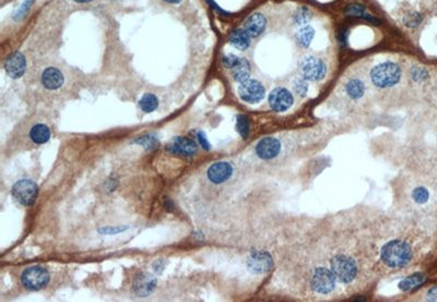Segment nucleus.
Instances as JSON below:
<instances>
[{"instance_id":"nucleus-9","label":"nucleus","mask_w":437,"mask_h":302,"mask_svg":"<svg viewBox=\"0 0 437 302\" xmlns=\"http://www.w3.org/2000/svg\"><path fill=\"white\" fill-rule=\"evenodd\" d=\"M268 103H269L272 111L277 113H283L292 107L294 103V97L291 94L289 90L279 87L271 91L269 97H268Z\"/></svg>"},{"instance_id":"nucleus-11","label":"nucleus","mask_w":437,"mask_h":302,"mask_svg":"<svg viewBox=\"0 0 437 302\" xmlns=\"http://www.w3.org/2000/svg\"><path fill=\"white\" fill-rule=\"evenodd\" d=\"M166 150L172 154L181 155V156H193L197 153L198 148L193 140H189L187 138L177 136L174 138L167 144Z\"/></svg>"},{"instance_id":"nucleus-28","label":"nucleus","mask_w":437,"mask_h":302,"mask_svg":"<svg viewBox=\"0 0 437 302\" xmlns=\"http://www.w3.org/2000/svg\"><path fill=\"white\" fill-rule=\"evenodd\" d=\"M236 129L237 132L241 134L243 139H246L249 134V120L244 115H239L236 118Z\"/></svg>"},{"instance_id":"nucleus-13","label":"nucleus","mask_w":437,"mask_h":302,"mask_svg":"<svg viewBox=\"0 0 437 302\" xmlns=\"http://www.w3.org/2000/svg\"><path fill=\"white\" fill-rule=\"evenodd\" d=\"M27 60L21 52L15 51L7 58L5 63V70L12 79H19L25 72Z\"/></svg>"},{"instance_id":"nucleus-14","label":"nucleus","mask_w":437,"mask_h":302,"mask_svg":"<svg viewBox=\"0 0 437 302\" xmlns=\"http://www.w3.org/2000/svg\"><path fill=\"white\" fill-rule=\"evenodd\" d=\"M233 174V167L229 162L219 161L210 166L207 172L209 180L214 184H221L231 178Z\"/></svg>"},{"instance_id":"nucleus-29","label":"nucleus","mask_w":437,"mask_h":302,"mask_svg":"<svg viewBox=\"0 0 437 302\" xmlns=\"http://www.w3.org/2000/svg\"><path fill=\"white\" fill-rule=\"evenodd\" d=\"M422 21H423L422 14L419 12H411L403 18V23L410 29L419 26L421 23H422Z\"/></svg>"},{"instance_id":"nucleus-12","label":"nucleus","mask_w":437,"mask_h":302,"mask_svg":"<svg viewBox=\"0 0 437 302\" xmlns=\"http://www.w3.org/2000/svg\"><path fill=\"white\" fill-rule=\"evenodd\" d=\"M281 150V143L274 138H264L256 145V154L259 158L269 160L279 155Z\"/></svg>"},{"instance_id":"nucleus-6","label":"nucleus","mask_w":437,"mask_h":302,"mask_svg":"<svg viewBox=\"0 0 437 302\" xmlns=\"http://www.w3.org/2000/svg\"><path fill=\"white\" fill-rule=\"evenodd\" d=\"M301 73L307 81H320L327 73V66L323 59L315 56H306L300 64Z\"/></svg>"},{"instance_id":"nucleus-21","label":"nucleus","mask_w":437,"mask_h":302,"mask_svg":"<svg viewBox=\"0 0 437 302\" xmlns=\"http://www.w3.org/2000/svg\"><path fill=\"white\" fill-rule=\"evenodd\" d=\"M346 13L350 17H355V18H359V19H364L366 21H369L371 23H374V24H378L379 21L373 17L372 14H370L369 12L366 11V8L362 5L358 4H353L350 5L347 7L346 9Z\"/></svg>"},{"instance_id":"nucleus-27","label":"nucleus","mask_w":437,"mask_h":302,"mask_svg":"<svg viewBox=\"0 0 437 302\" xmlns=\"http://www.w3.org/2000/svg\"><path fill=\"white\" fill-rule=\"evenodd\" d=\"M134 143L141 145L145 150H153L159 146V140L155 134H147L134 141Z\"/></svg>"},{"instance_id":"nucleus-5","label":"nucleus","mask_w":437,"mask_h":302,"mask_svg":"<svg viewBox=\"0 0 437 302\" xmlns=\"http://www.w3.org/2000/svg\"><path fill=\"white\" fill-rule=\"evenodd\" d=\"M12 197L23 206H32L37 199L38 187L31 179H21L15 182L11 190Z\"/></svg>"},{"instance_id":"nucleus-2","label":"nucleus","mask_w":437,"mask_h":302,"mask_svg":"<svg viewBox=\"0 0 437 302\" xmlns=\"http://www.w3.org/2000/svg\"><path fill=\"white\" fill-rule=\"evenodd\" d=\"M401 68L393 61H385L374 67L371 71V80L376 88H392L400 81Z\"/></svg>"},{"instance_id":"nucleus-32","label":"nucleus","mask_w":437,"mask_h":302,"mask_svg":"<svg viewBox=\"0 0 437 302\" xmlns=\"http://www.w3.org/2000/svg\"><path fill=\"white\" fill-rule=\"evenodd\" d=\"M411 76L412 79L415 81L421 82V81H425L428 77V71L424 68L421 67H413L411 69Z\"/></svg>"},{"instance_id":"nucleus-16","label":"nucleus","mask_w":437,"mask_h":302,"mask_svg":"<svg viewBox=\"0 0 437 302\" xmlns=\"http://www.w3.org/2000/svg\"><path fill=\"white\" fill-rule=\"evenodd\" d=\"M41 81L45 89L55 91L61 88V85L64 84V74L57 68H46L42 73Z\"/></svg>"},{"instance_id":"nucleus-36","label":"nucleus","mask_w":437,"mask_h":302,"mask_svg":"<svg viewBox=\"0 0 437 302\" xmlns=\"http://www.w3.org/2000/svg\"><path fill=\"white\" fill-rule=\"evenodd\" d=\"M125 229L126 228H121V227H114V228L106 227V228H103V229L99 230V232H101V234H105V235H113V234H118V232L124 231Z\"/></svg>"},{"instance_id":"nucleus-34","label":"nucleus","mask_w":437,"mask_h":302,"mask_svg":"<svg viewBox=\"0 0 437 302\" xmlns=\"http://www.w3.org/2000/svg\"><path fill=\"white\" fill-rule=\"evenodd\" d=\"M33 2H34V0H25V2L21 5V7L19 8V9L17 11H15V13L13 15L14 20H19V19L24 17L25 13L29 10V8L31 7V5L33 4Z\"/></svg>"},{"instance_id":"nucleus-10","label":"nucleus","mask_w":437,"mask_h":302,"mask_svg":"<svg viewBox=\"0 0 437 302\" xmlns=\"http://www.w3.org/2000/svg\"><path fill=\"white\" fill-rule=\"evenodd\" d=\"M272 265V257L265 251H252L247 259V267L252 273L263 274L269 272Z\"/></svg>"},{"instance_id":"nucleus-15","label":"nucleus","mask_w":437,"mask_h":302,"mask_svg":"<svg viewBox=\"0 0 437 302\" xmlns=\"http://www.w3.org/2000/svg\"><path fill=\"white\" fill-rule=\"evenodd\" d=\"M267 28V20L265 15L260 12H255L250 14L249 17L245 20L243 29L246 31L247 34L250 37H259L263 35Z\"/></svg>"},{"instance_id":"nucleus-37","label":"nucleus","mask_w":437,"mask_h":302,"mask_svg":"<svg viewBox=\"0 0 437 302\" xmlns=\"http://www.w3.org/2000/svg\"><path fill=\"white\" fill-rule=\"evenodd\" d=\"M348 38H349V31L348 30H341L338 34L339 43L342 46H346L348 44Z\"/></svg>"},{"instance_id":"nucleus-40","label":"nucleus","mask_w":437,"mask_h":302,"mask_svg":"<svg viewBox=\"0 0 437 302\" xmlns=\"http://www.w3.org/2000/svg\"><path fill=\"white\" fill-rule=\"evenodd\" d=\"M73 2H75V3H79V4H87V3H91V2H93V0H73Z\"/></svg>"},{"instance_id":"nucleus-24","label":"nucleus","mask_w":437,"mask_h":302,"mask_svg":"<svg viewBox=\"0 0 437 302\" xmlns=\"http://www.w3.org/2000/svg\"><path fill=\"white\" fill-rule=\"evenodd\" d=\"M424 281H425V276L423 274L416 273V274L407 277L405 280L401 281L399 283V288L403 291H408L412 288L418 287V286H420Z\"/></svg>"},{"instance_id":"nucleus-23","label":"nucleus","mask_w":437,"mask_h":302,"mask_svg":"<svg viewBox=\"0 0 437 302\" xmlns=\"http://www.w3.org/2000/svg\"><path fill=\"white\" fill-rule=\"evenodd\" d=\"M233 79L236 82H244L249 79L250 76V64L247 59L242 58L239 66L235 67L232 71Z\"/></svg>"},{"instance_id":"nucleus-22","label":"nucleus","mask_w":437,"mask_h":302,"mask_svg":"<svg viewBox=\"0 0 437 302\" xmlns=\"http://www.w3.org/2000/svg\"><path fill=\"white\" fill-rule=\"evenodd\" d=\"M346 92L350 98L358 99L365 93V84L359 79H351L346 84Z\"/></svg>"},{"instance_id":"nucleus-3","label":"nucleus","mask_w":437,"mask_h":302,"mask_svg":"<svg viewBox=\"0 0 437 302\" xmlns=\"http://www.w3.org/2000/svg\"><path fill=\"white\" fill-rule=\"evenodd\" d=\"M330 266L337 280L344 284L353 281L357 273L356 263L347 255H337L331 260Z\"/></svg>"},{"instance_id":"nucleus-26","label":"nucleus","mask_w":437,"mask_h":302,"mask_svg":"<svg viewBox=\"0 0 437 302\" xmlns=\"http://www.w3.org/2000/svg\"><path fill=\"white\" fill-rule=\"evenodd\" d=\"M139 106H140L142 112L148 113V114L152 113L158 108L159 99L156 95H153V94H144L140 99Z\"/></svg>"},{"instance_id":"nucleus-20","label":"nucleus","mask_w":437,"mask_h":302,"mask_svg":"<svg viewBox=\"0 0 437 302\" xmlns=\"http://www.w3.org/2000/svg\"><path fill=\"white\" fill-rule=\"evenodd\" d=\"M314 36H315V30L311 25H304L297 30V32L295 33V40L298 46H301L303 48H307L312 44Z\"/></svg>"},{"instance_id":"nucleus-18","label":"nucleus","mask_w":437,"mask_h":302,"mask_svg":"<svg viewBox=\"0 0 437 302\" xmlns=\"http://www.w3.org/2000/svg\"><path fill=\"white\" fill-rule=\"evenodd\" d=\"M52 135L50 129L45 123H36L29 131L30 141L35 145H42L49 141Z\"/></svg>"},{"instance_id":"nucleus-31","label":"nucleus","mask_w":437,"mask_h":302,"mask_svg":"<svg viewBox=\"0 0 437 302\" xmlns=\"http://www.w3.org/2000/svg\"><path fill=\"white\" fill-rule=\"evenodd\" d=\"M412 198L417 203L424 204L425 202H427L428 198H430V195H428V191L424 187H418L413 190Z\"/></svg>"},{"instance_id":"nucleus-39","label":"nucleus","mask_w":437,"mask_h":302,"mask_svg":"<svg viewBox=\"0 0 437 302\" xmlns=\"http://www.w3.org/2000/svg\"><path fill=\"white\" fill-rule=\"evenodd\" d=\"M164 2H166V3H168V4H173V5H177V4H179L182 0H164Z\"/></svg>"},{"instance_id":"nucleus-38","label":"nucleus","mask_w":437,"mask_h":302,"mask_svg":"<svg viewBox=\"0 0 437 302\" xmlns=\"http://www.w3.org/2000/svg\"><path fill=\"white\" fill-rule=\"evenodd\" d=\"M426 297H427V300L430 301H437V286L427 291Z\"/></svg>"},{"instance_id":"nucleus-19","label":"nucleus","mask_w":437,"mask_h":302,"mask_svg":"<svg viewBox=\"0 0 437 302\" xmlns=\"http://www.w3.org/2000/svg\"><path fill=\"white\" fill-rule=\"evenodd\" d=\"M251 37L244 29H236L229 35V44L240 50H246L250 46Z\"/></svg>"},{"instance_id":"nucleus-35","label":"nucleus","mask_w":437,"mask_h":302,"mask_svg":"<svg viewBox=\"0 0 437 302\" xmlns=\"http://www.w3.org/2000/svg\"><path fill=\"white\" fill-rule=\"evenodd\" d=\"M196 136H197V140H198L199 144L201 145V148L203 150L209 151L211 149V145H210V143L208 141V139H207L205 133L203 132V131H198V132L196 133Z\"/></svg>"},{"instance_id":"nucleus-30","label":"nucleus","mask_w":437,"mask_h":302,"mask_svg":"<svg viewBox=\"0 0 437 302\" xmlns=\"http://www.w3.org/2000/svg\"><path fill=\"white\" fill-rule=\"evenodd\" d=\"M293 88L297 95L304 97L309 92L307 80L304 79V77H296L293 82Z\"/></svg>"},{"instance_id":"nucleus-1","label":"nucleus","mask_w":437,"mask_h":302,"mask_svg":"<svg viewBox=\"0 0 437 302\" xmlns=\"http://www.w3.org/2000/svg\"><path fill=\"white\" fill-rule=\"evenodd\" d=\"M380 257L387 266L400 268L411 261L412 250L411 246L402 240H392L381 248Z\"/></svg>"},{"instance_id":"nucleus-7","label":"nucleus","mask_w":437,"mask_h":302,"mask_svg":"<svg viewBox=\"0 0 437 302\" xmlns=\"http://www.w3.org/2000/svg\"><path fill=\"white\" fill-rule=\"evenodd\" d=\"M237 93H239L240 98L245 103L257 104L265 98L266 89L259 81L248 79L240 84Z\"/></svg>"},{"instance_id":"nucleus-8","label":"nucleus","mask_w":437,"mask_h":302,"mask_svg":"<svg viewBox=\"0 0 437 302\" xmlns=\"http://www.w3.org/2000/svg\"><path fill=\"white\" fill-rule=\"evenodd\" d=\"M337 278L332 270L326 267H318L314 270L312 276V287L321 295H327L336 287Z\"/></svg>"},{"instance_id":"nucleus-4","label":"nucleus","mask_w":437,"mask_h":302,"mask_svg":"<svg viewBox=\"0 0 437 302\" xmlns=\"http://www.w3.org/2000/svg\"><path fill=\"white\" fill-rule=\"evenodd\" d=\"M49 278L47 269L40 265H34L23 270L21 283L29 290H40L47 286Z\"/></svg>"},{"instance_id":"nucleus-25","label":"nucleus","mask_w":437,"mask_h":302,"mask_svg":"<svg viewBox=\"0 0 437 302\" xmlns=\"http://www.w3.org/2000/svg\"><path fill=\"white\" fill-rule=\"evenodd\" d=\"M313 13L312 11L306 7H301L296 9V11L293 13V22L294 24L298 26H304L307 25V23L312 20Z\"/></svg>"},{"instance_id":"nucleus-17","label":"nucleus","mask_w":437,"mask_h":302,"mask_svg":"<svg viewBox=\"0 0 437 302\" xmlns=\"http://www.w3.org/2000/svg\"><path fill=\"white\" fill-rule=\"evenodd\" d=\"M157 286V281L152 276L148 274H140L134 283V290L138 296L145 297L155 290Z\"/></svg>"},{"instance_id":"nucleus-33","label":"nucleus","mask_w":437,"mask_h":302,"mask_svg":"<svg viewBox=\"0 0 437 302\" xmlns=\"http://www.w3.org/2000/svg\"><path fill=\"white\" fill-rule=\"evenodd\" d=\"M241 59L242 58L237 57L235 55H232V53H229V55H226L223 57V59H222V64H223V66L225 68L232 69L233 70L235 67L239 66V64L241 63Z\"/></svg>"}]
</instances>
